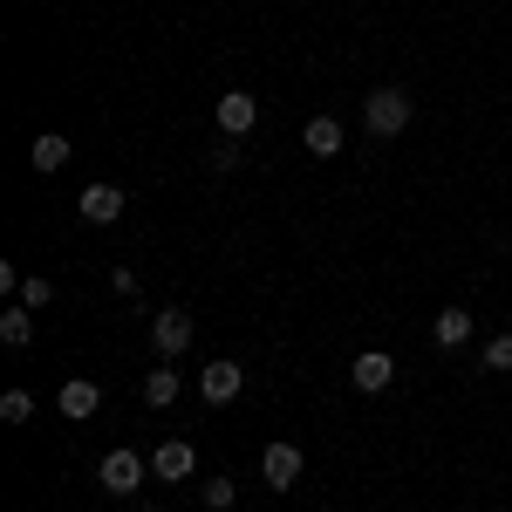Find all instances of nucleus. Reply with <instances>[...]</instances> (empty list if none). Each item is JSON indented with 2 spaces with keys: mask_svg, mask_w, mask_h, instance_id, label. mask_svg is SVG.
Instances as JSON below:
<instances>
[{
  "mask_svg": "<svg viewBox=\"0 0 512 512\" xmlns=\"http://www.w3.org/2000/svg\"><path fill=\"white\" fill-rule=\"evenodd\" d=\"M362 123H369V137H403L410 96H403V89H369V96H362Z\"/></svg>",
  "mask_w": 512,
  "mask_h": 512,
  "instance_id": "obj_1",
  "label": "nucleus"
},
{
  "mask_svg": "<svg viewBox=\"0 0 512 512\" xmlns=\"http://www.w3.org/2000/svg\"><path fill=\"white\" fill-rule=\"evenodd\" d=\"M0 342H7V349H28V342H35V308H7V315H0Z\"/></svg>",
  "mask_w": 512,
  "mask_h": 512,
  "instance_id": "obj_14",
  "label": "nucleus"
},
{
  "mask_svg": "<svg viewBox=\"0 0 512 512\" xmlns=\"http://www.w3.org/2000/svg\"><path fill=\"white\" fill-rule=\"evenodd\" d=\"M253 123H260V96H246V89H226V96H219V130H226V137H246Z\"/></svg>",
  "mask_w": 512,
  "mask_h": 512,
  "instance_id": "obj_7",
  "label": "nucleus"
},
{
  "mask_svg": "<svg viewBox=\"0 0 512 512\" xmlns=\"http://www.w3.org/2000/svg\"><path fill=\"white\" fill-rule=\"evenodd\" d=\"M431 335H437V349H458V342H472V315H465V308H444V315L431 321Z\"/></svg>",
  "mask_w": 512,
  "mask_h": 512,
  "instance_id": "obj_13",
  "label": "nucleus"
},
{
  "mask_svg": "<svg viewBox=\"0 0 512 512\" xmlns=\"http://www.w3.org/2000/svg\"><path fill=\"white\" fill-rule=\"evenodd\" d=\"M301 144H308L315 158H335V151H342V123H335L328 110H321V117H308V130H301Z\"/></svg>",
  "mask_w": 512,
  "mask_h": 512,
  "instance_id": "obj_10",
  "label": "nucleus"
},
{
  "mask_svg": "<svg viewBox=\"0 0 512 512\" xmlns=\"http://www.w3.org/2000/svg\"><path fill=\"white\" fill-rule=\"evenodd\" d=\"M123 205H130V198H123V185H82V198H76V212L89 219V226H117Z\"/></svg>",
  "mask_w": 512,
  "mask_h": 512,
  "instance_id": "obj_3",
  "label": "nucleus"
},
{
  "mask_svg": "<svg viewBox=\"0 0 512 512\" xmlns=\"http://www.w3.org/2000/svg\"><path fill=\"white\" fill-rule=\"evenodd\" d=\"M0 417H7V424H28V417H35V396H28V390H7V396H0Z\"/></svg>",
  "mask_w": 512,
  "mask_h": 512,
  "instance_id": "obj_16",
  "label": "nucleus"
},
{
  "mask_svg": "<svg viewBox=\"0 0 512 512\" xmlns=\"http://www.w3.org/2000/svg\"><path fill=\"white\" fill-rule=\"evenodd\" d=\"M349 383H355V390H362V396L390 390V383H396V362H390V355H383V349L355 355V362H349Z\"/></svg>",
  "mask_w": 512,
  "mask_h": 512,
  "instance_id": "obj_6",
  "label": "nucleus"
},
{
  "mask_svg": "<svg viewBox=\"0 0 512 512\" xmlns=\"http://www.w3.org/2000/svg\"><path fill=\"white\" fill-rule=\"evenodd\" d=\"M151 472L158 478H192V444H185V437L158 444V451H151Z\"/></svg>",
  "mask_w": 512,
  "mask_h": 512,
  "instance_id": "obj_11",
  "label": "nucleus"
},
{
  "mask_svg": "<svg viewBox=\"0 0 512 512\" xmlns=\"http://www.w3.org/2000/svg\"><path fill=\"white\" fill-rule=\"evenodd\" d=\"M239 383H246V369H239V362H205V376H198V396H205V403H233Z\"/></svg>",
  "mask_w": 512,
  "mask_h": 512,
  "instance_id": "obj_8",
  "label": "nucleus"
},
{
  "mask_svg": "<svg viewBox=\"0 0 512 512\" xmlns=\"http://www.w3.org/2000/svg\"><path fill=\"white\" fill-rule=\"evenodd\" d=\"M260 478H267L274 492H294V485H301V451H294V444H267V451H260Z\"/></svg>",
  "mask_w": 512,
  "mask_h": 512,
  "instance_id": "obj_5",
  "label": "nucleus"
},
{
  "mask_svg": "<svg viewBox=\"0 0 512 512\" xmlns=\"http://www.w3.org/2000/svg\"><path fill=\"white\" fill-rule=\"evenodd\" d=\"M233 499H239V485H233V478H205V506H212V512H226Z\"/></svg>",
  "mask_w": 512,
  "mask_h": 512,
  "instance_id": "obj_17",
  "label": "nucleus"
},
{
  "mask_svg": "<svg viewBox=\"0 0 512 512\" xmlns=\"http://www.w3.org/2000/svg\"><path fill=\"white\" fill-rule=\"evenodd\" d=\"M144 403H151V410H171V403H178V369H151V376H144Z\"/></svg>",
  "mask_w": 512,
  "mask_h": 512,
  "instance_id": "obj_15",
  "label": "nucleus"
},
{
  "mask_svg": "<svg viewBox=\"0 0 512 512\" xmlns=\"http://www.w3.org/2000/svg\"><path fill=\"white\" fill-rule=\"evenodd\" d=\"M55 403H62V417H96V410H103V383H89V376H76V383H62V396H55Z\"/></svg>",
  "mask_w": 512,
  "mask_h": 512,
  "instance_id": "obj_9",
  "label": "nucleus"
},
{
  "mask_svg": "<svg viewBox=\"0 0 512 512\" xmlns=\"http://www.w3.org/2000/svg\"><path fill=\"white\" fill-rule=\"evenodd\" d=\"M48 301H55V287H48V280H21V308H48Z\"/></svg>",
  "mask_w": 512,
  "mask_h": 512,
  "instance_id": "obj_18",
  "label": "nucleus"
},
{
  "mask_svg": "<svg viewBox=\"0 0 512 512\" xmlns=\"http://www.w3.org/2000/svg\"><path fill=\"white\" fill-rule=\"evenodd\" d=\"M137 512H158V506H137Z\"/></svg>",
  "mask_w": 512,
  "mask_h": 512,
  "instance_id": "obj_21",
  "label": "nucleus"
},
{
  "mask_svg": "<svg viewBox=\"0 0 512 512\" xmlns=\"http://www.w3.org/2000/svg\"><path fill=\"white\" fill-rule=\"evenodd\" d=\"M151 342H158V355H185L192 349V315L185 308H158L151 315Z\"/></svg>",
  "mask_w": 512,
  "mask_h": 512,
  "instance_id": "obj_4",
  "label": "nucleus"
},
{
  "mask_svg": "<svg viewBox=\"0 0 512 512\" xmlns=\"http://www.w3.org/2000/svg\"><path fill=\"white\" fill-rule=\"evenodd\" d=\"M144 478H151V465H144L137 451H110V458L96 465V485H103L110 499H130V492H137Z\"/></svg>",
  "mask_w": 512,
  "mask_h": 512,
  "instance_id": "obj_2",
  "label": "nucleus"
},
{
  "mask_svg": "<svg viewBox=\"0 0 512 512\" xmlns=\"http://www.w3.org/2000/svg\"><path fill=\"white\" fill-rule=\"evenodd\" d=\"M212 164H219V171H233V164H239V137H226V144L212 151Z\"/></svg>",
  "mask_w": 512,
  "mask_h": 512,
  "instance_id": "obj_20",
  "label": "nucleus"
},
{
  "mask_svg": "<svg viewBox=\"0 0 512 512\" xmlns=\"http://www.w3.org/2000/svg\"><path fill=\"white\" fill-rule=\"evenodd\" d=\"M28 158H35V171H62V164L76 158V151H69V137H62V130H41V137H35V151H28Z\"/></svg>",
  "mask_w": 512,
  "mask_h": 512,
  "instance_id": "obj_12",
  "label": "nucleus"
},
{
  "mask_svg": "<svg viewBox=\"0 0 512 512\" xmlns=\"http://www.w3.org/2000/svg\"><path fill=\"white\" fill-rule=\"evenodd\" d=\"M485 369H512V335H492L485 342Z\"/></svg>",
  "mask_w": 512,
  "mask_h": 512,
  "instance_id": "obj_19",
  "label": "nucleus"
}]
</instances>
